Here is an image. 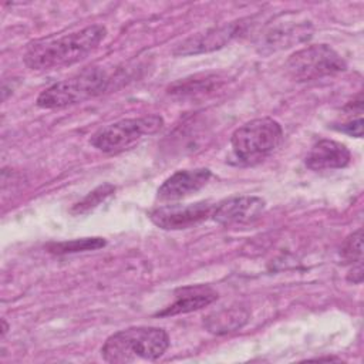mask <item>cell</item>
Returning <instances> with one entry per match:
<instances>
[{
  "label": "cell",
  "instance_id": "cell-9",
  "mask_svg": "<svg viewBox=\"0 0 364 364\" xmlns=\"http://www.w3.org/2000/svg\"><path fill=\"white\" fill-rule=\"evenodd\" d=\"M210 169L196 168L183 169L172 173L158 188V198L161 200H176L186 198L202 189L210 179Z\"/></svg>",
  "mask_w": 364,
  "mask_h": 364
},
{
  "label": "cell",
  "instance_id": "cell-1",
  "mask_svg": "<svg viewBox=\"0 0 364 364\" xmlns=\"http://www.w3.org/2000/svg\"><path fill=\"white\" fill-rule=\"evenodd\" d=\"M107 36L101 24H91L60 37L34 41L24 54V63L31 70H54L75 64L94 51Z\"/></svg>",
  "mask_w": 364,
  "mask_h": 364
},
{
  "label": "cell",
  "instance_id": "cell-17",
  "mask_svg": "<svg viewBox=\"0 0 364 364\" xmlns=\"http://www.w3.org/2000/svg\"><path fill=\"white\" fill-rule=\"evenodd\" d=\"M340 255L344 260L351 263H360L363 256V229L353 232L341 245Z\"/></svg>",
  "mask_w": 364,
  "mask_h": 364
},
{
  "label": "cell",
  "instance_id": "cell-19",
  "mask_svg": "<svg viewBox=\"0 0 364 364\" xmlns=\"http://www.w3.org/2000/svg\"><path fill=\"white\" fill-rule=\"evenodd\" d=\"M338 131H343L351 136L355 138H361L363 136V119L361 117H358L355 121H348L341 124V127H337Z\"/></svg>",
  "mask_w": 364,
  "mask_h": 364
},
{
  "label": "cell",
  "instance_id": "cell-10",
  "mask_svg": "<svg viewBox=\"0 0 364 364\" xmlns=\"http://www.w3.org/2000/svg\"><path fill=\"white\" fill-rule=\"evenodd\" d=\"M311 24L307 20H290L284 16L283 21H276L263 33L260 40L262 50L269 48L270 51L287 48L291 44L301 43L310 37Z\"/></svg>",
  "mask_w": 364,
  "mask_h": 364
},
{
  "label": "cell",
  "instance_id": "cell-5",
  "mask_svg": "<svg viewBox=\"0 0 364 364\" xmlns=\"http://www.w3.org/2000/svg\"><path fill=\"white\" fill-rule=\"evenodd\" d=\"M164 127V118L158 114L138 118H125L100 128L90 142L105 154H117L131 148L145 136L156 134Z\"/></svg>",
  "mask_w": 364,
  "mask_h": 364
},
{
  "label": "cell",
  "instance_id": "cell-14",
  "mask_svg": "<svg viewBox=\"0 0 364 364\" xmlns=\"http://www.w3.org/2000/svg\"><path fill=\"white\" fill-rule=\"evenodd\" d=\"M250 313L246 307L235 304L212 311L203 318V327L216 336H223L240 330L249 321Z\"/></svg>",
  "mask_w": 364,
  "mask_h": 364
},
{
  "label": "cell",
  "instance_id": "cell-15",
  "mask_svg": "<svg viewBox=\"0 0 364 364\" xmlns=\"http://www.w3.org/2000/svg\"><path fill=\"white\" fill-rule=\"evenodd\" d=\"M220 82H222V78L216 74L193 75V77H188L173 82L168 88V92L171 95H178V97H195V95L210 92L212 90L218 88Z\"/></svg>",
  "mask_w": 364,
  "mask_h": 364
},
{
  "label": "cell",
  "instance_id": "cell-6",
  "mask_svg": "<svg viewBox=\"0 0 364 364\" xmlns=\"http://www.w3.org/2000/svg\"><path fill=\"white\" fill-rule=\"evenodd\" d=\"M347 68L341 55L327 44L307 46L286 61V70L294 81L306 82L336 75Z\"/></svg>",
  "mask_w": 364,
  "mask_h": 364
},
{
  "label": "cell",
  "instance_id": "cell-13",
  "mask_svg": "<svg viewBox=\"0 0 364 364\" xmlns=\"http://www.w3.org/2000/svg\"><path fill=\"white\" fill-rule=\"evenodd\" d=\"M218 299V293L205 284L186 286L175 291V300L165 310L159 311L158 316H176L191 311L200 310L212 304Z\"/></svg>",
  "mask_w": 364,
  "mask_h": 364
},
{
  "label": "cell",
  "instance_id": "cell-18",
  "mask_svg": "<svg viewBox=\"0 0 364 364\" xmlns=\"http://www.w3.org/2000/svg\"><path fill=\"white\" fill-rule=\"evenodd\" d=\"M115 188L109 183H104L101 186H98L97 189H94L92 192H90L82 200H80L78 203L74 205L73 208V213H84L88 212L90 209L95 208L100 205L101 200H104L105 198H108L111 193H114Z\"/></svg>",
  "mask_w": 364,
  "mask_h": 364
},
{
  "label": "cell",
  "instance_id": "cell-8",
  "mask_svg": "<svg viewBox=\"0 0 364 364\" xmlns=\"http://www.w3.org/2000/svg\"><path fill=\"white\" fill-rule=\"evenodd\" d=\"M266 209V202L259 196L240 195L222 200L213 210L212 219L223 226L250 223L259 219Z\"/></svg>",
  "mask_w": 364,
  "mask_h": 364
},
{
  "label": "cell",
  "instance_id": "cell-11",
  "mask_svg": "<svg viewBox=\"0 0 364 364\" xmlns=\"http://www.w3.org/2000/svg\"><path fill=\"white\" fill-rule=\"evenodd\" d=\"M242 26H243L242 21H235V23L192 36L183 43H181L173 50V54L192 55V54L208 53V51L220 48L242 31Z\"/></svg>",
  "mask_w": 364,
  "mask_h": 364
},
{
  "label": "cell",
  "instance_id": "cell-2",
  "mask_svg": "<svg viewBox=\"0 0 364 364\" xmlns=\"http://www.w3.org/2000/svg\"><path fill=\"white\" fill-rule=\"evenodd\" d=\"M168 347L169 336L164 328L138 326L111 334L101 348V355L107 363L112 364L134 363L136 360L154 361Z\"/></svg>",
  "mask_w": 364,
  "mask_h": 364
},
{
  "label": "cell",
  "instance_id": "cell-7",
  "mask_svg": "<svg viewBox=\"0 0 364 364\" xmlns=\"http://www.w3.org/2000/svg\"><path fill=\"white\" fill-rule=\"evenodd\" d=\"M213 206L200 200L186 205H165L152 209L148 216L151 222L165 230H179L195 226L212 215Z\"/></svg>",
  "mask_w": 364,
  "mask_h": 364
},
{
  "label": "cell",
  "instance_id": "cell-20",
  "mask_svg": "<svg viewBox=\"0 0 364 364\" xmlns=\"http://www.w3.org/2000/svg\"><path fill=\"white\" fill-rule=\"evenodd\" d=\"M347 279L350 282H353V283H360L363 280V264H361V262L357 263L355 266H353V269L350 270Z\"/></svg>",
  "mask_w": 364,
  "mask_h": 364
},
{
  "label": "cell",
  "instance_id": "cell-16",
  "mask_svg": "<svg viewBox=\"0 0 364 364\" xmlns=\"http://www.w3.org/2000/svg\"><path fill=\"white\" fill-rule=\"evenodd\" d=\"M107 242L102 237H82L67 242H53L47 245V250L54 255H67L77 252H88L104 247Z\"/></svg>",
  "mask_w": 364,
  "mask_h": 364
},
{
  "label": "cell",
  "instance_id": "cell-3",
  "mask_svg": "<svg viewBox=\"0 0 364 364\" xmlns=\"http://www.w3.org/2000/svg\"><path fill=\"white\" fill-rule=\"evenodd\" d=\"M283 139V128L273 118H256L237 129L230 136L235 158L245 165H253L273 154Z\"/></svg>",
  "mask_w": 364,
  "mask_h": 364
},
{
  "label": "cell",
  "instance_id": "cell-4",
  "mask_svg": "<svg viewBox=\"0 0 364 364\" xmlns=\"http://www.w3.org/2000/svg\"><path fill=\"white\" fill-rule=\"evenodd\" d=\"M109 85V75L102 68H85L81 73L58 81L37 97V105L41 108H63L82 102L102 94Z\"/></svg>",
  "mask_w": 364,
  "mask_h": 364
},
{
  "label": "cell",
  "instance_id": "cell-12",
  "mask_svg": "<svg viewBox=\"0 0 364 364\" xmlns=\"http://www.w3.org/2000/svg\"><path fill=\"white\" fill-rule=\"evenodd\" d=\"M351 161L350 149L333 139H320L306 156L307 168L313 171H331L346 168Z\"/></svg>",
  "mask_w": 364,
  "mask_h": 364
}]
</instances>
